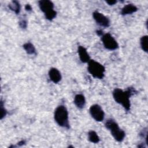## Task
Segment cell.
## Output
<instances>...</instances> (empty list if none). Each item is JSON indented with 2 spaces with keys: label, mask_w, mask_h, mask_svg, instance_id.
<instances>
[{
  "label": "cell",
  "mask_w": 148,
  "mask_h": 148,
  "mask_svg": "<svg viewBox=\"0 0 148 148\" xmlns=\"http://www.w3.org/2000/svg\"><path fill=\"white\" fill-rule=\"evenodd\" d=\"M88 139L90 142L93 143H98L100 141L97 133L93 130H91L88 132Z\"/></svg>",
  "instance_id": "cell-14"
},
{
  "label": "cell",
  "mask_w": 148,
  "mask_h": 148,
  "mask_svg": "<svg viewBox=\"0 0 148 148\" xmlns=\"http://www.w3.org/2000/svg\"><path fill=\"white\" fill-rule=\"evenodd\" d=\"M49 77L50 80L53 82L54 83H59L62 78L60 72L56 68H51L49 71Z\"/></svg>",
  "instance_id": "cell-9"
},
{
  "label": "cell",
  "mask_w": 148,
  "mask_h": 148,
  "mask_svg": "<svg viewBox=\"0 0 148 148\" xmlns=\"http://www.w3.org/2000/svg\"><path fill=\"white\" fill-rule=\"evenodd\" d=\"M23 47L28 54H36V51L35 46L31 42H27L23 45Z\"/></svg>",
  "instance_id": "cell-13"
},
{
  "label": "cell",
  "mask_w": 148,
  "mask_h": 148,
  "mask_svg": "<svg viewBox=\"0 0 148 148\" xmlns=\"http://www.w3.org/2000/svg\"><path fill=\"white\" fill-rule=\"evenodd\" d=\"M18 24L22 29H25L27 27V21L26 19L23 18V19H21L20 20V21L18 23Z\"/></svg>",
  "instance_id": "cell-18"
},
{
  "label": "cell",
  "mask_w": 148,
  "mask_h": 148,
  "mask_svg": "<svg viewBox=\"0 0 148 148\" xmlns=\"http://www.w3.org/2000/svg\"><path fill=\"white\" fill-rule=\"evenodd\" d=\"M138 10V8L133 4H128L125 5L121 9V14L125 16L127 14H131Z\"/></svg>",
  "instance_id": "cell-12"
},
{
  "label": "cell",
  "mask_w": 148,
  "mask_h": 148,
  "mask_svg": "<svg viewBox=\"0 0 148 148\" xmlns=\"http://www.w3.org/2000/svg\"><path fill=\"white\" fill-rule=\"evenodd\" d=\"M137 93L136 90L133 87H128L127 90L123 91L120 88H115L113 91L112 94L114 101L121 105L127 110L129 111L131 108V102L130 98L131 95Z\"/></svg>",
  "instance_id": "cell-1"
},
{
  "label": "cell",
  "mask_w": 148,
  "mask_h": 148,
  "mask_svg": "<svg viewBox=\"0 0 148 148\" xmlns=\"http://www.w3.org/2000/svg\"><path fill=\"white\" fill-rule=\"evenodd\" d=\"M140 47L145 52L147 53L148 51V36L144 35L142 36L140 39Z\"/></svg>",
  "instance_id": "cell-16"
},
{
  "label": "cell",
  "mask_w": 148,
  "mask_h": 148,
  "mask_svg": "<svg viewBox=\"0 0 148 148\" xmlns=\"http://www.w3.org/2000/svg\"><path fill=\"white\" fill-rule=\"evenodd\" d=\"M87 63V71L94 78L102 79L105 76V66L94 60H90Z\"/></svg>",
  "instance_id": "cell-4"
},
{
  "label": "cell",
  "mask_w": 148,
  "mask_h": 148,
  "mask_svg": "<svg viewBox=\"0 0 148 148\" xmlns=\"http://www.w3.org/2000/svg\"><path fill=\"white\" fill-rule=\"evenodd\" d=\"M89 111L91 116L95 121L101 122L103 120L105 117V113L100 105L98 104L91 105Z\"/></svg>",
  "instance_id": "cell-7"
},
{
  "label": "cell",
  "mask_w": 148,
  "mask_h": 148,
  "mask_svg": "<svg viewBox=\"0 0 148 148\" xmlns=\"http://www.w3.org/2000/svg\"><path fill=\"white\" fill-rule=\"evenodd\" d=\"M38 4L47 20L51 21L56 17L57 12L54 10V3L51 1L41 0L38 2Z\"/></svg>",
  "instance_id": "cell-5"
},
{
  "label": "cell",
  "mask_w": 148,
  "mask_h": 148,
  "mask_svg": "<svg viewBox=\"0 0 148 148\" xmlns=\"http://www.w3.org/2000/svg\"><path fill=\"white\" fill-rule=\"evenodd\" d=\"M74 103L79 109H83L86 104V99L82 94H76L74 98Z\"/></svg>",
  "instance_id": "cell-11"
},
{
  "label": "cell",
  "mask_w": 148,
  "mask_h": 148,
  "mask_svg": "<svg viewBox=\"0 0 148 148\" xmlns=\"http://www.w3.org/2000/svg\"><path fill=\"white\" fill-rule=\"evenodd\" d=\"M0 108H1V120H2L3 117H5V116L7 114V111L5 109V107H4V104H3V102L1 100V103H0Z\"/></svg>",
  "instance_id": "cell-17"
},
{
  "label": "cell",
  "mask_w": 148,
  "mask_h": 148,
  "mask_svg": "<svg viewBox=\"0 0 148 148\" xmlns=\"http://www.w3.org/2000/svg\"><path fill=\"white\" fill-rule=\"evenodd\" d=\"M101 40L105 49L109 50H114L119 47L116 39L109 33L104 34L101 36Z\"/></svg>",
  "instance_id": "cell-6"
},
{
  "label": "cell",
  "mask_w": 148,
  "mask_h": 148,
  "mask_svg": "<svg viewBox=\"0 0 148 148\" xmlns=\"http://www.w3.org/2000/svg\"><path fill=\"white\" fill-rule=\"evenodd\" d=\"M54 119L59 126L69 129L68 112L64 105H60L56 108L54 113Z\"/></svg>",
  "instance_id": "cell-2"
},
{
  "label": "cell",
  "mask_w": 148,
  "mask_h": 148,
  "mask_svg": "<svg viewBox=\"0 0 148 148\" xmlns=\"http://www.w3.org/2000/svg\"><path fill=\"white\" fill-rule=\"evenodd\" d=\"M25 144V141L24 140H21L20 142H18V143H17V145L18 146H21Z\"/></svg>",
  "instance_id": "cell-21"
},
{
  "label": "cell",
  "mask_w": 148,
  "mask_h": 148,
  "mask_svg": "<svg viewBox=\"0 0 148 148\" xmlns=\"http://www.w3.org/2000/svg\"><path fill=\"white\" fill-rule=\"evenodd\" d=\"M105 125V127L110 132L111 135L116 141L121 142L124 140L125 133L119 127L118 124L113 119H109L107 120Z\"/></svg>",
  "instance_id": "cell-3"
},
{
  "label": "cell",
  "mask_w": 148,
  "mask_h": 148,
  "mask_svg": "<svg viewBox=\"0 0 148 148\" xmlns=\"http://www.w3.org/2000/svg\"><path fill=\"white\" fill-rule=\"evenodd\" d=\"M25 10H27L28 12H30L32 10V6L29 4H27L25 6Z\"/></svg>",
  "instance_id": "cell-19"
},
{
  "label": "cell",
  "mask_w": 148,
  "mask_h": 148,
  "mask_svg": "<svg viewBox=\"0 0 148 148\" xmlns=\"http://www.w3.org/2000/svg\"><path fill=\"white\" fill-rule=\"evenodd\" d=\"M92 16L97 23L99 25L103 27H108L110 25V20L109 19L103 15L102 13L99 12L97 10H95L92 13Z\"/></svg>",
  "instance_id": "cell-8"
},
{
  "label": "cell",
  "mask_w": 148,
  "mask_h": 148,
  "mask_svg": "<svg viewBox=\"0 0 148 148\" xmlns=\"http://www.w3.org/2000/svg\"><path fill=\"white\" fill-rule=\"evenodd\" d=\"M9 9L13 11L16 14H18L21 10V6L20 3L17 1H12L8 5Z\"/></svg>",
  "instance_id": "cell-15"
},
{
  "label": "cell",
  "mask_w": 148,
  "mask_h": 148,
  "mask_svg": "<svg viewBox=\"0 0 148 148\" xmlns=\"http://www.w3.org/2000/svg\"><path fill=\"white\" fill-rule=\"evenodd\" d=\"M96 32H97V34L98 36H101L103 34V32H102V30H97V31H96Z\"/></svg>",
  "instance_id": "cell-22"
},
{
  "label": "cell",
  "mask_w": 148,
  "mask_h": 148,
  "mask_svg": "<svg viewBox=\"0 0 148 148\" xmlns=\"http://www.w3.org/2000/svg\"><path fill=\"white\" fill-rule=\"evenodd\" d=\"M77 52L79 56V58L82 62L86 63L90 60V56L87 53V49L84 47L82 46H78Z\"/></svg>",
  "instance_id": "cell-10"
},
{
  "label": "cell",
  "mask_w": 148,
  "mask_h": 148,
  "mask_svg": "<svg viewBox=\"0 0 148 148\" xmlns=\"http://www.w3.org/2000/svg\"><path fill=\"white\" fill-rule=\"evenodd\" d=\"M106 2L109 5H113L117 3V1H106Z\"/></svg>",
  "instance_id": "cell-20"
}]
</instances>
